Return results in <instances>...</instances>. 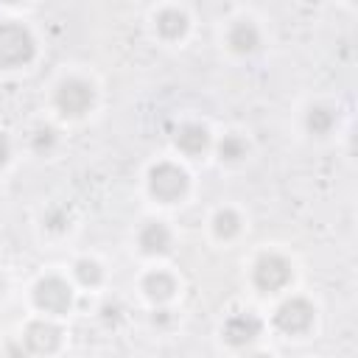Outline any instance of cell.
Returning a JSON list of instances; mask_svg holds the SVG:
<instances>
[{"instance_id":"cell-17","label":"cell","mask_w":358,"mask_h":358,"mask_svg":"<svg viewBox=\"0 0 358 358\" xmlns=\"http://www.w3.org/2000/svg\"><path fill=\"white\" fill-rule=\"evenodd\" d=\"M76 277L84 282V285H95L101 280V266L95 260H78L76 263Z\"/></svg>"},{"instance_id":"cell-3","label":"cell","mask_w":358,"mask_h":358,"mask_svg":"<svg viewBox=\"0 0 358 358\" xmlns=\"http://www.w3.org/2000/svg\"><path fill=\"white\" fill-rule=\"evenodd\" d=\"M148 187H151V193H154L157 199L173 201V199H179V196L185 193L187 176H185L182 168H176V165H171V162H162V165L151 168V173H148Z\"/></svg>"},{"instance_id":"cell-2","label":"cell","mask_w":358,"mask_h":358,"mask_svg":"<svg viewBox=\"0 0 358 358\" xmlns=\"http://www.w3.org/2000/svg\"><path fill=\"white\" fill-rule=\"evenodd\" d=\"M92 101H95V92H92V87H90L87 81H81V78H67V81H62L59 90H56V106H59L64 115H70V117L84 115V112L92 106Z\"/></svg>"},{"instance_id":"cell-11","label":"cell","mask_w":358,"mask_h":358,"mask_svg":"<svg viewBox=\"0 0 358 358\" xmlns=\"http://www.w3.org/2000/svg\"><path fill=\"white\" fill-rule=\"evenodd\" d=\"M257 45H260V36H257V28L252 22L232 25V31H229V48L235 53H252Z\"/></svg>"},{"instance_id":"cell-19","label":"cell","mask_w":358,"mask_h":358,"mask_svg":"<svg viewBox=\"0 0 358 358\" xmlns=\"http://www.w3.org/2000/svg\"><path fill=\"white\" fill-rule=\"evenodd\" d=\"M45 224L50 229H64L67 227V210H50L48 218H45Z\"/></svg>"},{"instance_id":"cell-23","label":"cell","mask_w":358,"mask_h":358,"mask_svg":"<svg viewBox=\"0 0 358 358\" xmlns=\"http://www.w3.org/2000/svg\"><path fill=\"white\" fill-rule=\"evenodd\" d=\"M0 294H3V280H0Z\"/></svg>"},{"instance_id":"cell-16","label":"cell","mask_w":358,"mask_h":358,"mask_svg":"<svg viewBox=\"0 0 358 358\" xmlns=\"http://www.w3.org/2000/svg\"><path fill=\"white\" fill-rule=\"evenodd\" d=\"M213 224H215V235L218 238H232L238 232V227H241V221H238V215L232 210H221Z\"/></svg>"},{"instance_id":"cell-14","label":"cell","mask_w":358,"mask_h":358,"mask_svg":"<svg viewBox=\"0 0 358 358\" xmlns=\"http://www.w3.org/2000/svg\"><path fill=\"white\" fill-rule=\"evenodd\" d=\"M333 123H336L333 109H327V106H310V109H308L305 126H308L310 134H327V131L333 129Z\"/></svg>"},{"instance_id":"cell-21","label":"cell","mask_w":358,"mask_h":358,"mask_svg":"<svg viewBox=\"0 0 358 358\" xmlns=\"http://www.w3.org/2000/svg\"><path fill=\"white\" fill-rule=\"evenodd\" d=\"M8 358H25V352L20 350V344H8Z\"/></svg>"},{"instance_id":"cell-7","label":"cell","mask_w":358,"mask_h":358,"mask_svg":"<svg viewBox=\"0 0 358 358\" xmlns=\"http://www.w3.org/2000/svg\"><path fill=\"white\" fill-rule=\"evenodd\" d=\"M260 336V319L255 313H235L227 324H224V338L232 347H243L249 341H255Z\"/></svg>"},{"instance_id":"cell-18","label":"cell","mask_w":358,"mask_h":358,"mask_svg":"<svg viewBox=\"0 0 358 358\" xmlns=\"http://www.w3.org/2000/svg\"><path fill=\"white\" fill-rule=\"evenodd\" d=\"M31 145H34V151H39V154L50 151V148L56 145V131H53L50 126L36 129V131H34V137H31Z\"/></svg>"},{"instance_id":"cell-10","label":"cell","mask_w":358,"mask_h":358,"mask_svg":"<svg viewBox=\"0 0 358 358\" xmlns=\"http://www.w3.org/2000/svg\"><path fill=\"white\" fill-rule=\"evenodd\" d=\"M176 145H179L185 154H201V151L210 145V134H207V129L199 126V123H185V126H179V131H176Z\"/></svg>"},{"instance_id":"cell-8","label":"cell","mask_w":358,"mask_h":358,"mask_svg":"<svg viewBox=\"0 0 358 358\" xmlns=\"http://www.w3.org/2000/svg\"><path fill=\"white\" fill-rule=\"evenodd\" d=\"M59 338H62L59 327L50 324V322H45V319H42V322H31L28 330H25V344H28V350H31V352H39V355L53 352V350L59 347Z\"/></svg>"},{"instance_id":"cell-1","label":"cell","mask_w":358,"mask_h":358,"mask_svg":"<svg viewBox=\"0 0 358 358\" xmlns=\"http://www.w3.org/2000/svg\"><path fill=\"white\" fill-rule=\"evenodd\" d=\"M34 39L17 22H0V67H17L31 62Z\"/></svg>"},{"instance_id":"cell-15","label":"cell","mask_w":358,"mask_h":358,"mask_svg":"<svg viewBox=\"0 0 358 358\" xmlns=\"http://www.w3.org/2000/svg\"><path fill=\"white\" fill-rule=\"evenodd\" d=\"M218 154H221V159L235 162V159H241V157L246 154V143H243L238 134H227V137L218 143Z\"/></svg>"},{"instance_id":"cell-6","label":"cell","mask_w":358,"mask_h":358,"mask_svg":"<svg viewBox=\"0 0 358 358\" xmlns=\"http://www.w3.org/2000/svg\"><path fill=\"white\" fill-rule=\"evenodd\" d=\"M310 322H313V308L305 299H288L274 313V324L282 333H302L310 327Z\"/></svg>"},{"instance_id":"cell-13","label":"cell","mask_w":358,"mask_h":358,"mask_svg":"<svg viewBox=\"0 0 358 358\" xmlns=\"http://www.w3.org/2000/svg\"><path fill=\"white\" fill-rule=\"evenodd\" d=\"M185 28H187V17H185L179 8H165V11L157 14V31H159L162 36L173 39V36H179V34H185Z\"/></svg>"},{"instance_id":"cell-12","label":"cell","mask_w":358,"mask_h":358,"mask_svg":"<svg viewBox=\"0 0 358 358\" xmlns=\"http://www.w3.org/2000/svg\"><path fill=\"white\" fill-rule=\"evenodd\" d=\"M143 291H145L151 299L165 302V299L176 291V282H173V277L165 274V271H151V274H145V280H143Z\"/></svg>"},{"instance_id":"cell-5","label":"cell","mask_w":358,"mask_h":358,"mask_svg":"<svg viewBox=\"0 0 358 358\" xmlns=\"http://www.w3.org/2000/svg\"><path fill=\"white\" fill-rule=\"evenodd\" d=\"M291 280V266L280 255H263L255 263V285L260 291H280Z\"/></svg>"},{"instance_id":"cell-9","label":"cell","mask_w":358,"mask_h":358,"mask_svg":"<svg viewBox=\"0 0 358 358\" xmlns=\"http://www.w3.org/2000/svg\"><path fill=\"white\" fill-rule=\"evenodd\" d=\"M140 249L143 252H148V255H162V252H168V246H171V232H168V227L165 224H159V221H151V224H145L143 229H140Z\"/></svg>"},{"instance_id":"cell-4","label":"cell","mask_w":358,"mask_h":358,"mask_svg":"<svg viewBox=\"0 0 358 358\" xmlns=\"http://www.w3.org/2000/svg\"><path fill=\"white\" fill-rule=\"evenodd\" d=\"M34 299L48 313H64L73 302V291L62 277H45L34 288Z\"/></svg>"},{"instance_id":"cell-22","label":"cell","mask_w":358,"mask_h":358,"mask_svg":"<svg viewBox=\"0 0 358 358\" xmlns=\"http://www.w3.org/2000/svg\"><path fill=\"white\" fill-rule=\"evenodd\" d=\"M246 358H271V355H263V352H255V355H246Z\"/></svg>"},{"instance_id":"cell-20","label":"cell","mask_w":358,"mask_h":358,"mask_svg":"<svg viewBox=\"0 0 358 358\" xmlns=\"http://www.w3.org/2000/svg\"><path fill=\"white\" fill-rule=\"evenodd\" d=\"M6 159H8V140L0 134V168L6 165Z\"/></svg>"}]
</instances>
